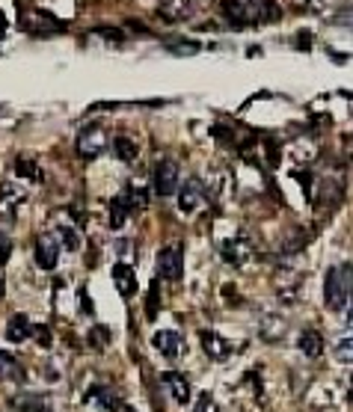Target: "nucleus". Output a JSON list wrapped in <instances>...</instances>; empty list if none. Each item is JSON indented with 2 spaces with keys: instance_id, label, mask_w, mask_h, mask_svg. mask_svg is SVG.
Listing matches in <instances>:
<instances>
[{
  "instance_id": "nucleus-31",
  "label": "nucleus",
  "mask_w": 353,
  "mask_h": 412,
  "mask_svg": "<svg viewBox=\"0 0 353 412\" xmlns=\"http://www.w3.org/2000/svg\"><path fill=\"white\" fill-rule=\"evenodd\" d=\"M193 412H217V404H214V395H208V392H202V395H199V400H196V406H193Z\"/></svg>"
},
{
  "instance_id": "nucleus-19",
  "label": "nucleus",
  "mask_w": 353,
  "mask_h": 412,
  "mask_svg": "<svg viewBox=\"0 0 353 412\" xmlns=\"http://www.w3.org/2000/svg\"><path fill=\"white\" fill-rule=\"evenodd\" d=\"M297 347H300V353L309 356V359H318V356L324 353V338H321V332L303 329L300 338H297Z\"/></svg>"
},
{
  "instance_id": "nucleus-1",
  "label": "nucleus",
  "mask_w": 353,
  "mask_h": 412,
  "mask_svg": "<svg viewBox=\"0 0 353 412\" xmlns=\"http://www.w3.org/2000/svg\"><path fill=\"white\" fill-rule=\"evenodd\" d=\"M324 299L329 308H345L350 306V261L336 264L327 270L324 279Z\"/></svg>"
},
{
  "instance_id": "nucleus-18",
  "label": "nucleus",
  "mask_w": 353,
  "mask_h": 412,
  "mask_svg": "<svg viewBox=\"0 0 353 412\" xmlns=\"http://www.w3.org/2000/svg\"><path fill=\"white\" fill-rule=\"evenodd\" d=\"M9 406L18 412H51V404L45 395H18L9 400Z\"/></svg>"
},
{
  "instance_id": "nucleus-27",
  "label": "nucleus",
  "mask_w": 353,
  "mask_h": 412,
  "mask_svg": "<svg viewBox=\"0 0 353 412\" xmlns=\"http://www.w3.org/2000/svg\"><path fill=\"white\" fill-rule=\"evenodd\" d=\"M161 311V288H158V279H154V285L149 288V297H146V318L154 320Z\"/></svg>"
},
{
  "instance_id": "nucleus-4",
  "label": "nucleus",
  "mask_w": 353,
  "mask_h": 412,
  "mask_svg": "<svg viewBox=\"0 0 353 412\" xmlns=\"http://www.w3.org/2000/svg\"><path fill=\"white\" fill-rule=\"evenodd\" d=\"M107 131L101 125H86L81 131V137H77V154H81L83 160H95L98 154H104L107 149Z\"/></svg>"
},
{
  "instance_id": "nucleus-28",
  "label": "nucleus",
  "mask_w": 353,
  "mask_h": 412,
  "mask_svg": "<svg viewBox=\"0 0 353 412\" xmlns=\"http://www.w3.org/2000/svg\"><path fill=\"white\" fill-rule=\"evenodd\" d=\"M57 235H60L57 240L63 243L65 249H72V252H74V249H81V238H77V231H74L72 226H60V229H57Z\"/></svg>"
},
{
  "instance_id": "nucleus-36",
  "label": "nucleus",
  "mask_w": 353,
  "mask_h": 412,
  "mask_svg": "<svg viewBox=\"0 0 353 412\" xmlns=\"http://www.w3.org/2000/svg\"><path fill=\"white\" fill-rule=\"evenodd\" d=\"M336 353H338V359H341V362H350V336L338 341V350H336Z\"/></svg>"
},
{
  "instance_id": "nucleus-34",
  "label": "nucleus",
  "mask_w": 353,
  "mask_h": 412,
  "mask_svg": "<svg viewBox=\"0 0 353 412\" xmlns=\"http://www.w3.org/2000/svg\"><path fill=\"white\" fill-rule=\"evenodd\" d=\"M170 51H172V53H181V51H184V53H196V51H199V44H196V42H175Z\"/></svg>"
},
{
  "instance_id": "nucleus-5",
  "label": "nucleus",
  "mask_w": 353,
  "mask_h": 412,
  "mask_svg": "<svg viewBox=\"0 0 353 412\" xmlns=\"http://www.w3.org/2000/svg\"><path fill=\"white\" fill-rule=\"evenodd\" d=\"M244 3V18H247V24H273L279 15H282V9L273 3V0H240Z\"/></svg>"
},
{
  "instance_id": "nucleus-38",
  "label": "nucleus",
  "mask_w": 353,
  "mask_h": 412,
  "mask_svg": "<svg viewBox=\"0 0 353 412\" xmlns=\"http://www.w3.org/2000/svg\"><path fill=\"white\" fill-rule=\"evenodd\" d=\"M0 297H3V282H0Z\"/></svg>"
},
{
  "instance_id": "nucleus-11",
  "label": "nucleus",
  "mask_w": 353,
  "mask_h": 412,
  "mask_svg": "<svg viewBox=\"0 0 353 412\" xmlns=\"http://www.w3.org/2000/svg\"><path fill=\"white\" fill-rule=\"evenodd\" d=\"M202 202H205V187H202L199 178H190V181L181 187V193H179V211H181V214H193Z\"/></svg>"
},
{
  "instance_id": "nucleus-21",
  "label": "nucleus",
  "mask_w": 353,
  "mask_h": 412,
  "mask_svg": "<svg viewBox=\"0 0 353 412\" xmlns=\"http://www.w3.org/2000/svg\"><path fill=\"white\" fill-rule=\"evenodd\" d=\"M0 380H15V383H24V368L15 356H9L0 350Z\"/></svg>"
},
{
  "instance_id": "nucleus-9",
  "label": "nucleus",
  "mask_w": 353,
  "mask_h": 412,
  "mask_svg": "<svg viewBox=\"0 0 353 412\" xmlns=\"http://www.w3.org/2000/svg\"><path fill=\"white\" fill-rule=\"evenodd\" d=\"M154 190L158 196H172L179 190V166L172 160H161L154 166Z\"/></svg>"
},
{
  "instance_id": "nucleus-10",
  "label": "nucleus",
  "mask_w": 353,
  "mask_h": 412,
  "mask_svg": "<svg viewBox=\"0 0 353 412\" xmlns=\"http://www.w3.org/2000/svg\"><path fill=\"white\" fill-rule=\"evenodd\" d=\"M60 261V240L54 235H39L36 238V264L42 270H54Z\"/></svg>"
},
{
  "instance_id": "nucleus-35",
  "label": "nucleus",
  "mask_w": 353,
  "mask_h": 412,
  "mask_svg": "<svg viewBox=\"0 0 353 412\" xmlns=\"http://www.w3.org/2000/svg\"><path fill=\"white\" fill-rule=\"evenodd\" d=\"M9 252H13V240H9L6 235H0V264L9 261Z\"/></svg>"
},
{
  "instance_id": "nucleus-29",
  "label": "nucleus",
  "mask_w": 353,
  "mask_h": 412,
  "mask_svg": "<svg viewBox=\"0 0 353 412\" xmlns=\"http://www.w3.org/2000/svg\"><path fill=\"white\" fill-rule=\"evenodd\" d=\"M95 36H101L107 44H122L128 39L125 30H119V27H95Z\"/></svg>"
},
{
  "instance_id": "nucleus-8",
  "label": "nucleus",
  "mask_w": 353,
  "mask_h": 412,
  "mask_svg": "<svg viewBox=\"0 0 353 412\" xmlns=\"http://www.w3.org/2000/svg\"><path fill=\"white\" fill-rule=\"evenodd\" d=\"M199 341H202V347H205V356H211L214 362H226L231 353H235V347H231V341L223 338L220 332L214 329H202L199 332Z\"/></svg>"
},
{
  "instance_id": "nucleus-2",
  "label": "nucleus",
  "mask_w": 353,
  "mask_h": 412,
  "mask_svg": "<svg viewBox=\"0 0 353 412\" xmlns=\"http://www.w3.org/2000/svg\"><path fill=\"white\" fill-rule=\"evenodd\" d=\"M21 27L33 33V36H57V33L65 30L63 21L45 13V9H27V6L21 9Z\"/></svg>"
},
{
  "instance_id": "nucleus-24",
  "label": "nucleus",
  "mask_w": 353,
  "mask_h": 412,
  "mask_svg": "<svg viewBox=\"0 0 353 412\" xmlns=\"http://www.w3.org/2000/svg\"><path fill=\"white\" fill-rule=\"evenodd\" d=\"M223 13H226L229 24L235 27V30H244V27H247V18H244V3H240V0H226V3H223Z\"/></svg>"
},
{
  "instance_id": "nucleus-26",
  "label": "nucleus",
  "mask_w": 353,
  "mask_h": 412,
  "mask_svg": "<svg viewBox=\"0 0 353 412\" xmlns=\"http://www.w3.org/2000/svg\"><path fill=\"white\" fill-rule=\"evenodd\" d=\"M15 172L21 178H30V181H42V170H39V163L33 158H18L15 160Z\"/></svg>"
},
{
  "instance_id": "nucleus-15",
  "label": "nucleus",
  "mask_w": 353,
  "mask_h": 412,
  "mask_svg": "<svg viewBox=\"0 0 353 412\" xmlns=\"http://www.w3.org/2000/svg\"><path fill=\"white\" fill-rule=\"evenodd\" d=\"M161 383L172 392V400L175 404H187L190 400V383H187V377L179 374V371H167V374H161Z\"/></svg>"
},
{
  "instance_id": "nucleus-33",
  "label": "nucleus",
  "mask_w": 353,
  "mask_h": 412,
  "mask_svg": "<svg viewBox=\"0 0 353 412\" xmlns=\"http://www.w3.org/2000/svg\"><path fill=\"white\" fill-rule=\"evenodd\" d=\"M77 303H81V315H92V299H90V294H86L83 291V288H81V291H77Z\"/></svg>"
},
{
  "instance_id": "nucleus-16",
  "label": "nucleus",
  "mask_w": 353,
  "mask_h": 412,
  "mask_svg": "<svg viewBox=\"0 0 353 412\" xmlns=\"http://www.w3.org/2000/svg\"><path fill=\"white\" fill-rule=\"evenodd\" d=\"M158 15L163 21H184L193 15V3L190 0H161L158 3Z\"/></svg>"
},
{
  "instance_id": "nucleus-3",
  "label": "nucleus",
  "mask_w": 353,
  "mask_h": 412,
  "mask_svg": "<svg viewBox=\"0 0 353 412\" xmlns=\"http://www.w3.org/2000/svg\"><path fill=\"white\" fill-rule=\"evenodd\" d=\"M184 264H181V247H163L158 252V264H154V279H167V282H181Z\"/></svg>"
},
{
  "instance_id": "nucleus-12",
  "label": "nucleus",
  "mask_w": 353,
  "mask_h": 412,
  "mask_svg": "<svg viewBox=\"0 0 353 412\" xmlns=\"http://www.w3.org/2000/svg\"><path fill=\"white\" fill-rule=\"evenodd\" d=\"M113 282H116L119 294H122L125 299L134 297V294H137V270H134V264L116 261V264H113Z\"/></svg>"
},
{
  "instance_id": "nucleus-17",
  "label": "nucleus",
  "mask_w": 353,
  "mask_h": 412,
  "mask_svg": "<svg viewBox=\"0 0 353 412\" xmlns=\"http://www.w3.org/2000/svg\"><path fill=\"white\" fill-rule=\"evenodd\" d=\"M119 202L125 205L128 214H142V211L149 208V196L142 187H134V184H128L122 193H119Z\"/></svg>"
},
{
  "instance_id": "nucleus-20",
  "label": "nucleus",
  "mask_w": 353,
  "mask_h": 412,
  "mask_svg": "<svg viewBox=\"0 0 353 412\" xmlns=\"http://www.w3.org/2000/svg\"><path fill=\"white\" fill-rule=\"evenodd\" d=\"M30 336H33V324L27 320V315H15L6 324V338L13 341V344H24Z\"/></svg>"
},
{
  "instance_id": "nucleus-25",
  "label": "nucleus",
  "mask_w": 353,
  "mask_h": 412,
  "mask_svg": "<svg viewBox=\"0 0 353 412\" xmlns=\"http://www.w3.org/2000/svg\"><path fill=\"white\" fill-rule=\"evenodd\" d=\"M128 211H125V205L119 202V196H113L110 199V217H107V222H110V229H122L125 222H128Z\"/></svg>"
},
{
  "instance_id": "nucleus-14",
  "label": "nucleus",
  "mask_w": 353,
  "mask_h": 412,
  "mask_svg": "<svg viewBox=\"0 0 353 412\" xmlns=\"http://www.w3.org/2000/svg\"><path fill=\"white\" fill-rule=\"evenodd\" d=\"M151 344H154V350L163 353L167 359H175V356L181 353L184 338H181V332H175V329H161V332H154Z\"/></svg>"
},
{
  "instance_id": "nucleus-22",
  "label": "nucleus",
  "mask_w": 353,
  "mask_h": 412,
  "mask_svg": "<svg viewBox=\"0 0 353 412\" xmlns=\"http://www.w3.org/2000/svg\"><path fill=\"white\" fill-rule=\"evenodd\" d=\"M113 151H116V158L119 160H125V163H134L137 160V154H140V146L131 137H116L113 140Z\"/></svg>"
},
{
  "instance_id": "nucleus-32",
  "label": "nucleus",
  "mask_w": 353,
  "mask_h": 412,
  "mask_svg": "<svg viewBox=\"0 0 353 412\" xmlns=\"http://www.w3.org/2000/svg\"><path fill=\"white\" fill-rule=\"evenodd\" d=\"M33 338H36L39 344H42V347H51V329L45 327V324H42V327H33Z\"/></svg>"
},
{
  "instance_id": "nucleus-23",
  "label": "nucleus",
  "mask_w": 353,
  "mask_h": 412,
  "mask_svg": "<svg viewBox=\"0 0 353 412\" xmlns=\"http://www.w3.org/2000/svg\"><path fill=\"white\" fill-rule=\"evenodd\" d=\"M309 240H312V231H309V229H294L288 235V240H282V252H288V255L300 252Z\"/></svg>"
},
{
  "instance_id": "nucleus-6",
  "label": "nucleus",
  "mask_w": 353,
  "mask_h": 412,
  "mask_svg": "<svg viewBox=\"0 0 353 412\" xmlns=\"http://www.w3.org/2000/svg\"><path fill=\"white\" fill-rule=\"evenodd\" d=\"M27 202V190L15 181H3L0 184V217L13 220L18 217V208Z\"/></svg>"
},
{
  "instance_id": "nucleus-37",
  "label": "nucleus",
  "mask_w": 353,
  "mask_h": 412,
  "mask_svg": "<svg viewBox=\"0 0 353 412\" xmlns=\"http://www.w3.org/2000/svg\"><path fill=\"white\" fill-rule=\"evenodd\" d=\"M6 36V21H3V15H0V39Z\"/></svg>"
},
{
  "instance_id": "nucleus-13",
  "label": "nucleus",
  "mask_w": 353,
  "mask_h": 412,
  "mask_svg": "<svg viewBox=\"0 0 353 412\" xmlns=\"http://www.w3.org/2000/svg\"><path fill=\"white\" fill-rule=\"evenodd\" d=\"M83 404H92V406L104 409V412H119V409H122V400L110 392L107 386H92L90 392L83 395Z\"/></svg>"
},
{
  "instance_id": "nucleus-30",
  "label": "nucleus",
  "mask_w": 353,
  "mask_h": 412,
  "mask_svg": "<svg viewBox=\"0 0 353 412\" xmlns=\"http://www.w3.org/2000/svg\"><path fill=\"white\" fill-rule=\"evenodd\" d=\"M110 341H113V332H110L107 327H95L90 332V344H92V347H104V344H110Z\"/></svg>"
},
{
  "instance_id": "nucleus-7",
  "label": "nucleus",
  "mask_w": 353,
  "mask_h": 412,
  "mask_svg": "<svg viewBox=\"0 0 353 412\" xmlns=\"http://www.w3.org/2000/svg\"><path fill=\"white\" fill-rule=\"evenodd\" d=\"M220 252H223V258H226L231 267H244V264L252 258V240H249L247 235L229 238V240H223Z\"/></svg>"
}]
</instances>
